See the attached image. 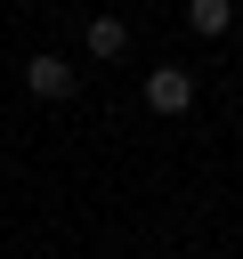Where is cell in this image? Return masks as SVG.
Wrapping results in <instances>:
<instances>
[{
    "label": "cell",
    "instance_id": "cell-4",
    "mask_svg": "<svg viewBox=\"0 0 243 259\" xmlns=\"http://www.w3.org/2000/svg\"><path fill=\"white\" fill-rule=\"evenodd\" d=\"M186 24H194L202 40H219V32L235 24V0H186Z\"/></svg>",
    "mask_w": 243,
    "mask_h": 259
},
{
    "label": "cell",
    "instance_id": "cell-1",
    "mask_svg": "<svg viewBox=\"0 0 243 259\" xmlns=\"http://www.w3.org/2000/svg\"><path fill=\"white\" fill-rule=\"evenodd\" d=\"M24 89H32L40 105H57V97H73V89H81V73H73L65 57H49V49H40V57H24Z\"/></svg>",
    "mask_w": 243,
    "mask_h": 259
},
{
    "label": "cell",
    "instance_id": "cell-2",
    "mask_svg": "<svg viewBox=\"0 0 243 259\" xmlns=\"http://www.w3.org/2000/svg\"><path fill=\"white\" fill-rule=\"evenodd\" d=\"M146 105L178 121V113L194 105V73H186V65H154V73H146Z\"/></svg>",
    "mask_w": 243,
    "mask_h": 259
},
{
    "label": "cell",
    "instance_id": "cell-3",
    "mask_svg": "<svg viewBox=\"0 0 243 259\" xmlns=\"http://www.w3.org/2000/svg\"><path fill=\"white\" fill-rule=\"evenodd\" d=\"M81 40H89V57H122V49H130V24H122V16H89Z\"/></svg>",
    "mask_w": 243,
    "mask_h": 259
}]
</instances>
